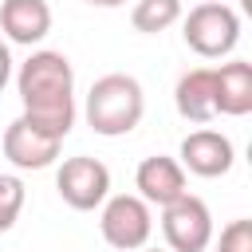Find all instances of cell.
Returning a JSON list of instances; mask_svg holds the SVG:
<instances>
[{
  "label": "cell",
  "mask_w": 252,
  "mask_h": 252,
  "mask_svg": "<svg viewBox=\"0 0 252 252\" xmlns=\"http://www.w3.org/2000/svg\"><path fill=\"white\" fill-rule=\"evenodd\" d=\"M8 79H12V51H8V43L0 39V91L8 87Z\"/></svg>",
  "instance_id": "2e32d148"
},
{
  "label": "cell",
  "mask_w": 252,
  "mask_h": 252,
  "mask_svg": "<svg viewBox=\"0 0 252 252\" xmlns=\"http://www.w3.org/2000/svg\"><path fill=\"white\" fill-rule=\"evenodd\" d=\"M173 106L185 122H209L217 118V102H213V67H193L177 79L173 87Z\"/></svg>",
  "instance_id": "7c38bea8"
},
{
  "label": "cell",
  "mask_w": 252,
  "mask_h": 252,
  "mask_svg": "<svg viewBox=\"0 0 252 252\" xmlns=\"http://www.w3.org/2000/svg\"><path fill=\"white\" fill-rule=\"evenodd\" d=\"M16 91L24 118L43 126L55 138H67L75 126V71L63 51H32L16 71Z\"/></svg>",
  "instance_id": "6da1fadb"
},
{
  "label": "cell",
  "mask_w": 252,
  "mask_h": 252,
  "mask_svg": "<svg viewBox=\"0 0 252 252\" xmlns=\"http://www.w3.org/2000/svg\"><path fill=\"white\" fill-rule=\"evenodd\" d=\"M142 114H146V94H142V83L134 75L110 71V75L91 83V91H87V126L94 134L122 138L142 122Z\"/></svg>",
  "instance_id": "7a4b0ae2"
},
{
  "label": "cell",
  "mask_w": 252,
  "mask_h": 252,
  "mask_svg": "<svg viewBox=\"0 0 252 252\" xmlns=\"http://www.w3.org/2000/svg\"><path fill=\"white\" fill-rule=\"evenodd\" d=\"M83 4H91V8H122L126 0H83Z\"/></svg>",
  "instance_id": "e0dca14e"
},
{
  "label": "cell",
  "mask_w": 252,
  "mask_h": 252,
  "mask_svg": "<svg viewBox=\"0 0 252 252\" xmlns=\"http://www.w3.org/2000/svg\"><path fill=\"white\" fill-rule=\"evenodd\" d=\"M161 232L169 252H205L213 244V213L201 197L185 193L161 209Z\"/></svg>",
  "instance_id": "5b68a950"
},
{
  "label": "cell",
  "mask_w": 252,
  "mask_h": 252,
  "mask_svg": "<svg viewBox=\"0 0 252 252\" xmlns=\"http://www.w3.org/2000/svg\"><path fill=\"white\" fill-rule=\"evenodd\" d=\"M24 197H28L24 181H20L16 173H0V232H8V228L20 220Z\"/></svg>",
  "instance_id": "5bb4252c"
},
{
  "label": "cell",
  "mask_w": 252,
  "mask_h": 252,
  "mask_svg": "<svg viewBox=\"0 0 252 252\" xmlns=\"http://www.w3.org/2000/svg\"><path fill=\"white\" fill-rule=\"evenodd\" d=\"M138 252H165V248H138Z\"/></svg>",
  "instance_id": "ac0fdd59"
},
{
  "label": "cell",
  "mask_w": 252,
  "mask_h": 252,
  "mask_svg": "<svg viewBox=\"0 0 252 252\" xmlns=\"http://www.w3.org/2000/svg\"><path fill=\"white\" fill-rule=\"evenodd\" d=\"M217 252H252V220H228L220 228V244Z\"/></svg>",
  "instance_id": "9a60e30c"
},
{
  "label": "cell",
  "mask_w": 252,
  "mask_h": 252,
  "mask_svg": "<svg viewBox=\"0 0 252 252\" xmlns=\"http://www.w3.org/2000/svg\"><path fill=\"white\" fill-rule=\"evenodd\" d=\"M185 43L189 51H197L201 59H224L236 43H240V16L236 8H228L224 0L217 4H197L185 16Z\"/></svg>",
  "instance_id": "3957f363"
},
{
  "label": "cell",
  "mask_w": 252,
  "mask_h": 252,
  "mask_svg": "<svg viewBox=\"0 0 252 252\" xmlns=\"http://www.w3.org/2000/svg\"><path fill=\"white\" fill-rule=\"evenodd\" d=\"M236 161V150L228 142V134L220 130H193L185 134L181 142V154H177V165L189 169L193 177H224Z\"/></svg>",
  "instance_id": "ba28073f"
},
{
  "label": "cell",
  "mask_w": 252,
  "mask_h": 252,
  "mask_svg": "<svg viewBox=\"0 0 252 252\" xmlns=\"http://www.w3.org/2000/svg\"><path fill=\"white\" fill-rule=\"evenodd\" d=\"M55 189H59V197L71 209L91 213V209H98L110 197V169L98 158H87V154L67 158L59 165V173H55Z\"/></svg>",
  "instance_id": "8992f818"
},
{
  "label": "cell",
  "mask_w": 252,
  "mask_h": 252,
  "mask_svg": "<svg viewBox=\"0 0 252 252\" xmlns=\"http://www.w3.org/2000/svg\"><path fill=\"white\" fill-rule=\"evenodd\" d=\"M201 4H217V0H201Z\"/></svg>",
  "instance_id": "d6986e66"
},
{
  "label": "cell",
  "mask_w": 252,
  "mask_h": 252,
  "mask_svg": "<svg viewBox=\"0 0 252 252\" xmlns=\"http://www.w3.org/2000/svg\"><path fill=\"white\" fill-rule=\"evenodd\" d=\"M98 232L110 248L118 252H138L146 248L150 232H154V213L150 205L138 197V193H118V197H106L98 205Z\"/></svg>",
  "instance_id": "277c9868"
},
{
  "label": "cell",
  "mask_w": 252,
  "mask_h": 252,
  "mask_svg": "<svg viewBox=\"0 0 252 252\" xmlns=\"http://www.w3.org/2000/svg\"><path fill=\"white\" fill-rule=\"evenodd\" d=\"M181 20V0H138L130 8V24L142 35H158Z\"/></svg>",
  "instance_id": "4fadbf2b"
},
{
  "label": "cell",
  "mask_w": 252,
  "mask_h": 252,
  "mask_svg": "<svg viewBox=\"0 0 252 252\" xmlns=\"http://www.w3.org/2000/svg\"><path fill=\"white\" fill-rule=\"evenodd\" d=\"M134 185H138V197L154 209H165L173 205L177 197L189 193L185 185V169L177 165V158H165V154H154V158H142L138 161V173H134Z\"/></svg>",
  "instance_id": "9c48e42d"
},
{
  "label": "cell",
  "mask_w": 252,
  "mask_h": 252,
  "mask_svg": "<svg viewBox=\"0 0 252 252\" xmlns=\"http://www.w3.org/2000/svg\"><path fill=\"white\" fill-rule=\"evenodd\" d=\"M0 32L12 43L35 47L51 32V8H47V0H4L0 4Z\"/></svg>",
  "instance_id": "8fae6325"
},
{
  "label": "cell",
  "mask_w": 252,
  "mask_h": 252,
  "mask_svg": "<svg viewBox=\"0 0 252 252\" xmlns=\"http://www.w3.org/2000/svg\"><path fill=\"white\" fill-rule=\"evenodd\" d=\"M63 150V138L47 134L43 126H35L32 118H12L4 130V158L16 169H47Z\"/></svg>",
  "instance_id": "52a82bcc"
},
{
  "label": "cell",
  "mask_w": 252,
  "mask_h": 252,
  "mask_svg": "<svg viewBox=\"0 0 252 252\" xmlns=\"http://www.w3.org/2000/svg\"><path fill=\"white\" fill-rule=\"evenodd\" d=\"M213 102H217V114L244 118L252 110V63L228 59L213 67Z\"/></svg>",
  "instance_id": "30bf717a"
}]
</instances>
